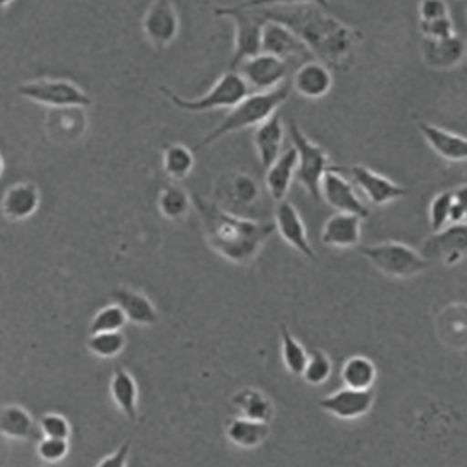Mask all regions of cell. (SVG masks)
<instances>
[{
	"mask_svg": "<svg viewBox=\"0 0 467 467\" xmlns=\"http://www.w3.org/2000/svg\"><path fill=\"white\" fill-rule=\"evenodd\" d=\"M128 323V317L124 310L113 301L109 305H104L99 308L91 321H89V334L93 332H109V330H122V327Z\"/></svg>",
	"mask_w": 467,
	"mask_h": 467,
	"instance_id": "d590c367",
	"label": "cell"
},
{
	"mask_svg": "<svg viewBox=\"0 0 467 467\" xmlns=\"http://www.w3.org/2000/svg\"><path fill=\"white\" fill-rule=\"evenodd\" d=\"M347 171L361 195L374 206H385L407 195V190L401 184L370 170L368 166L354 164Z\"/></svg>",
	"mask_w": 467,
	"mask_h": 467,
	"instance_id": "4fadbf2b",
	"label": "cell"
},
{
	"mask_svg": "<svg viewBox=\"0 0 467 467\" xmlns=\"http://www.w3.org/2000/svg\"><path fill=\"white\" fill-rule=\"evenodd\" d=\"M420 20H434L441 16H449L447 4L443 0H421L418 5Z\"/></svg>",
	"mask_w": 467,
	"mask_h": 467,
	"instance_id": "ee69618b",
	"label": "cell"
},
{
	"mask_svg": "<svg viewBox=\"0 0 467 467\" xmlns=\"http://www.w3.org/2000/svg\"><path fill=\"white\" fill-rule=\"evenodd\" d=\"M261 193V188L257 181L244 171H234L228 175H223L215 188V202L221 206L237 212L239 208L252 206L257 202Z\"/></svg>",
	"mask_w": 467,
	"mask_h": 467,
	"instance_id": "2e32d148",
	"label": "cell"
},
{
	"mask_svg": "<svg viewBox=\"0 0 467 467\" xmlns=\"http://www.w3.org/2000/svg\"><path fill=\"white\" fill-rule=\"evenodd\" d=\"M38 427H40L42 436H53V438H66V440H69L71 432H73L69 420L64 414L55 412V410L44 412L38 418Z\"/></svg>",
	"mask_w": 467,
	"mask_h": 467,
	"instance_id": "ab89813d",
	"label": "cell"
},
{
	"mask_svg": "<svg viewBox=\"0 0 467 467\" xmlns=\"http://www.w3.org/2000/svg\"><path fill=\"white\" fill-rule=\"evenodd\" d=\"M321 199L336 212L358 213L361 217L368 215V208L359 195L356 184L350 177L343 173L341 168L330 166L321 179Z\"/></svg>",
	"mask_w": 467,
	"mask_h": 467,
	"instance_id": "9c48e42d",
	"label": "cell"
},
{
	"mask_svg": "<svg viewBox=\"0 0 467 467\" xmlns=\"http://www.w3.org/2000/svg\"><path fill=\"white\" fill-rule=\"evenodd\" d=\"M286 131H288L292 146L297 151L296 181L305 188V192L314 201H319L321 199V179L327 173V170L332 166L330 155L321 144H317L310 137H306V133L294 120H290L286 124Z\"/></svg>",
	"mask_w": 467,
	"mask_h": 467,
	"instance_id": "52a82bcc",
	"label": "cell"
},
{
	"mask_svg": "<svg viewBox=\"0 0 467 467\" xmlns=\"http://www.w3.org/2000/svg\"><path fill=\"white\" fill-rule=\"evenodd\" d=\"M421 254L429 261L454 265L467 254V223H452L425 239Z\"/></svg>",
	"mask_w": 467,
	"mask_h": 467,
	"instance_id": "8fae6325",
	"label": "cell"
},
{
	"mask_svg": "<svg viewBox=\"0 0 467 467\" xmlns=\"http://www.w3.org/2000/svg\"><path fill=\"white\" fill-rule=\"evenodd\" d=\"M179 11L171 0H153L142 16V33L157 47H168L179 35Z\"/></svg>",
	"mask_w": 467,
	"mask_h": 467,
	"instance_id": "30bf717a",
	"label": "cell"
},
{
	"mask_svg": "<svg viewBox=\"0 0 467 467\" xmlns=\"http://www.w3.org/2000/svg\"><path fill=\"white\" fill-rule=\"evenodd\" d=\"M15 0H0V5H2V9H5L9 4H13Z\"/></svg>",
	"mask_w": 467,
	"mask_h": 467,
	"instance_id": "bcb514c9",
	"label": "cell"
},
{
	"mask_svg": "<svg viewBox=\"0 0 467 467\" xmlns=\"http://www.w3.org/2000/svg\"><path fill=\"white\" fill-rule=\"evenodd\" d=\"M88 120L84 115V108L69 106V108H51L46 119V131L55 142H75L86 131Z\"/></svg>",
	"mask_w": 467,
	"mask_h": 467,
	"instance_id": "44dd1931",
	"label": "cell"
},
{
	"mask_svg": "<svg viewBox=\"0 0 467 467\" xmlns=\"http://www.w3.org/2000/svg\"><path fill=\"white\" fill-rule=\"evenodd\" d=\"M290 91H292V80L283 82L281 86L268 89V91H252L239 104H235L224 115V119L212 131L206 133V137H202L199 140L197 150L206 148L212 142H215L230 133L259 126L268 117H272L279 109V106H283L286 102Z\"/></svg>",
	"mask_w": 467,
	"mask_h": 467,
	"instance_id": "3957f363",
	"label": "cell"
},
{
	"mask_svg": "<svg viewBox=\"0 0 467 467\" xmlns=\"http://www.w3.org/2000/svg\"><path fill=\"white\" fill-rule=\"evenodd\" d=\"M420 29L425 38H447L452 36V20L449 16L434 18V20H420Z\"/></svg>",
	"mask_w": 467,
	"mask_h": 467,
	"instance_id": "60d3db41",
	"label": "cell"
},
{
	"mask_svg": "<svg viewBox=\"0 0 467 467\" xmlns=\"http://www.w3.org/2000/svg\"><path fill=\"white\" fill-rule=\"evenodd\" d=\"M266 20H275L290 27L310 49L312 57L325 62L332 71L350 69L361 42V33L339 18L330 9L317 4L257 7Z\"/></svg>",
	"mask_w": 467,
	"mask_h": 467,
	"instance_id": "6da1fadb",
	"label": "cell"
},
{
	"mask_svg": "<svg viewBox=\"0 0 467 467\" xmlns=\"http://www.w3.org/2000/svg\"><path fill=\"white\" fill-rule=\"evenodd\" d=\"M274 223H275V232L281 235V239L294 248L297 254H301L303 257L314 261L316 259V252L310 244L308 234H306V226L297 212V208L288 202V201H279L274 212Z\"/></svg>",
	"mask_w": 467,
	"mask_h": 467,
	"instance_id": "9a60e30c",
	"label": "cell"
},
{
	"mask_svg": "<svg viewBox=\"0 0 467 467\" xmlns=\"http://www.w3.org/2000/svg\"><path fill=\"white\" fill-rule=\"evenodd\" d=\"M215 16H223L234 22V53L228 62V69L237 67L263 51V27L266 18L257 7H243L239 4L228 7H215Z\"/></svg>",
	"mask_w": 467,
	"mask_h": 467,
	"instance_id": "5b68a950",
	"label": "cell"
},
{
	"mask_svg": "<svg viewBox=\"0 0 467 467\" xmlns=\"http://www.w3.org/2000/svg\"><path fill=\"white\" fill-rule=\"evenodd\" d=\"M263 53H270L285 60L292 57H312L306 44L290 27L275 20H266L263 27Z\"/></svg>",
	"mask_w": 467,
	"mask_h": 467,
	"instance_id": "ffe728a7",
	"label": "cell"
},
{
	"mask_svg": "<svg viewBox=\"0 0 467 467\" xmlns=\"http://www.w3.org/2000/svg\"><path fill=\"white\" fill-rule=\"evenodd\" d=\"M108 390H109L113 405L120 410V414H124V418L128 421L137 423V420H139V385L135 381V376L124 367L113 368Z\"/></svg>",
	"mask_w": 467,
	"mask_h": 467,
	"instance_id": "cb8c5ba5",
	"label": "cell"
},
{
	"mask_svg": "<svg viewBox=\"0 0 467 467\" xmlns=\"http://www.w3.org/2000/svg\"><path fill=\"white\" fill-rule=\"evenodd\" d=\"M161 162H162V171L170 179L182 181L192 173L193 164H195V157H193V151L186 144L171 142V144L164 146Z\"/></svg>",
	"mask_w": 467,
	"mask_h": 467,
	"instance_id": "d6a6232c",
	"label": "cell"
},
{
	"mask_svg": "<svg viewBox=\"0 0 467 467\" xmlns=\"http://www.w3.org/2000/svg\"><path fill=\"white\" fill-rule=\"evenodd\" d=\"M0 432L7 440H20V441L42 438L38 421H35L31 412L18 403H7L2 407Z\"/></svg>",
	"mask_w": 467,
	"mask_h": 467,
	"instance_id": "4316f807",
	"label": "cell"
},
{
	"mask_svg": "<svg viewBox=\"0 0 467 467\" xmlns=\"http://www.w3.org/2000/svg\"><path fill=\"white\" fill-rule=\"evenodd\" d=\"M285 131H286L285 122L277 111L272 117H268L265 122L254 128V137H252L254 148L265 170L283 153L281 148H283Z\"/></svg>",
	"mask_w": 467,
	"mask_h": 467,
	"instance_id": "603a6c76",
	"label": "cell"
},
{
	"mask_svg": "<svg viewBox=\"0 0 467 467\" xmlns=\"http://www.w3.org/2000/svg\"><path fill=\"white\" fill-rule=\"evenodd\" d=\"M297 171V151L294 146L286 148L268 168L265 175V186L270 197L279 202L285 201Z\"/></svg>",
	"mask_w": 467,
	"mask_h": 467,
	"instance_id": "484cf974",
	"label": "cell"
},
{
	"mask_svg": "<svg viewBox=\"0 0 467 467\" xmlns=\"http://www.w3.org/2000/svg\"><path fill=\"white\" fill-rule=\"evenodd\" d=\"M88 350L100 358V359H111L119 356L126 347V336L122 330H109V332H93L86 339Z\"/></svg>",
	"mask_w": 467,
	"mask_h": 467,
	"instance_id": "e575fe53",
	"label": "cell"
},
{
	"mask_svg": "<svg viewBox=\"0 0 467 467\" xmlns=\"http://www.w3.org/2000/svg\"><path fill=\"white\" fill-rule=\"evenodd\" d=\"M40 206V190L33 181L11 184L2 197V215L11 223H22L36 213Z\"/></svg>",
	"mask_w": 467,
	"mask_h": 467,
	"instance_id": "d6986e66",
	"label": "cell"
},
{
	"mask_svg": "<svg viewBox=\"0 0 467 467\" xmlns=\"http://www.w3.org/2000/svg\"><path fill=\"white\" fill-rule=\"evenodd\" d=\"M15 91L18 97L47 108H88L93 102L91 97L69 78L38 77L33 80L20 82Z\"/></svg>",
	"mask_w": 467,
	"mask_h": 467,
	"instance_id": "ba28073f",
	"label": "cell"
},
{
	"mask_svg": "<svg viewBox=\"0 0 467 467\" xmlns=\"http://www.w3.org/2000/svg\"><path fill=\"white\" fill-rule=\"evenodd\" d=\"M359 254L385 277L409 279L429 268V259L400 241H381L359 248Z\"/></svg>",
	"mask_w": 467,
	"mask_h": 467,
	"instance_id": "8992f818",
	"label": "cell"
},
{
	"mask_svg": "<svg viewBox=\"0 0 467 467\" xmlns=\"http://www.w3.org/2000/svg\"><path fill=\"white\" fill-rule=\"evenodd\" d=\"M192 206H193L192 195H188L181 186L168 184L159 192V197H157L159 213L170 223L184 221Z\"/></svg>",
	"mask_w": 467,
	"mask_h": 467,
	"instance_id": "1f68e13d",
	"label": "cell"
},
{
	"mask_svg": "<svg viewBox=\"0 0 467 467\" xmlns=\"http://www.w3.org/2000/svg\"><path fill=\"white\" fill-rule=\"evenodd\" d=\"M237 71L248 82L252 91H268L281 86L288 75V60L270 53H259L244 60Z\"/></svg>",
	"mask_w": 467,
	"mask_h": 467,
	"instance_id": "7c38bea8",
	"label": "cell"
},
{
	"mask_svg": "<svg viewBox=\"0 0 467 467\" xmlns=\"http://www.w3.org/2000/svg\"><path fill=\"white\" fill-rule=\"evenodd\" d=\"M418 130L425 142L436 151L441 159L451 162H465L467 161V137L434 126L431 122H418Z\"/></svg>",
	"mask_w": 467,
	"mask_h": 467,
	"instance_id": "d4e9b609",
	"label": "cell"
},
{
	"mask_svg": "<svg viewBox=\"0 0 467 467\" xmlns=\"http://www.w3.org/2000/svg\"><path fill=\"white\" fill-rule=\"evenodd\" d=\"M363 219L365 217L358 213H348V212L332 213L321 228V235H319L321 243L328 248H337V250L356 248L361 241Z\"/></svg>",
	"mask_w": 467,
	"mask_h": 467,
	"instance_id": "e0dca14e",
	"label": "cell"
},
{
	"mask_svg": "<svg viewBox=\"0 0 467 467\" xmlns=\"http://www.w3.org/2000/svg\"><path fill=\"white\" fill-rule=\"evenodd\" d=\"M423 58L432 67H452L456 66L465 55V42L463 38L452 35L447 38H425L421 44Z\"/></svg>",
	"mask_w": 467,
	"mask_h": 467,
	"instance_id": "f546056e",
	"label": "cell"
},
{
	"mask_svg": "<svg viewBox=\"0 0 467 467\" xmlns=\"http://www.w3.org/2000/svg\"><path fill=\"white\" fill-rule=\"evenodd\" d=\"M130 451H131V441H124L113 452L100 458L97 465H126L130 458Z\"/></svg>",
	"mask_w": 467,
	"mask_h": 467,
	"instance_id": "f6af8a7d",
	"label": "cell"
},
{
	"mask_svg": "<svg viewBox=\"0 0 467 467\" xmlns=\"http://www.w3.org/2000/svg\"><path fill=\"white\" fill-rule=\"evenodd\" d=\"M374 390L372 389H352L341 387L327 396H323L317 405L337 420H358L370 412L374 405Z\"/></svg>",
	"mask_w": 467,
	"mask_h": 467,
	"instance_id": "5bb4252c",
	"label": "cell"
},
{
	"mask_svg": "<svg viewBox=\"0 0 467 467\" xmlns=\"http://www.w3.org/2000/svg\"><path fill=\"white\" fill-rule=\"evenodd\" d=\"M232 405L239 416L270 423L275 416V405L272 398L257 387H243L234 392Z\"/></svg>",
	"mask_w": 467,
	"mask_h": 467,
	"instance_id": "f1b7e54d",
	"label": "cell"
},
{
	"mask_svg": "<svg viewBox=\"0 0 467 467\" xmlns=\"http://www.w3.org/2000/svg\"><path fill=\"white\" fill-rule=\"evenodd\" d=\"M69 452V440L66 438H53V436H42L36 440V456L44 463H57L62 462Z\"/></svg>",
	"mask_w": 467,
	"mask_h": 467,
	"instance_id": "f35d334b",
	"label": "cell"
},
{
	"mask_svg": "<svg viewBox=\"0 0 467 467\" xmlns=\"http://www.w3.org/2000/svg\"><path fill=\"white\" fill-rule=\"evenodd\" d=\"M159 91L175 108L190 113H202L212 109H232L235 104H239L244 97L252 93V88L239 71L228 69L223 77H219V80L213 82V86L204 95L195 99H186L166 86H159Z\"/></svg>",
	"mask_w": 467,
	"mask_h": 467,
	"instance_id": "277c9868",
	"label": "cell"
},
{
	"mask_svg": "<svg viewBox=\"0 0 467 467\" xmlns=\"http://www.w3.org/2000/svg\"><path fill=\"white\" fill-rule=\"evenodd\" d=\"M452 215V190H443L429 202V224L432 232H440L451 224Z\"/></svg>",
	"mask_w": 467,
	"mask_h": 467,
	"instance_id": "74e56055",
	"label": "cell"
},
{
	"mask_svg": "<svg viewBox=\"0 0 467 467\" xmlns=\"http://www.w3.org/2000/svg\"><path fill=\"white\" fill-rule=\"evenodd\" d=\"M452 223H467V184L458 186L452 190Z\"/></svg>",
	"mask_w": 467,
	"mask_h": 467,
	"instance_id": "b9f144b4",
	"label": "cell"
},
{
	"mask_svg": "<svg viewBox=\"0 0 467 467\" xmlns=\"http://www.w3.org/2000/svg\"><path fill=\"white\" fill-rule=\"evenodd\" d=\"M339 378L345 387L372 389L378 378V368L370 358L363 354H354L343 361L339 368Z\"/></svg>",
	"mask_w": 467,
	"mask_h": 467,
	"instance_id": "4dcf8cb0",
	"label": "cell"
},
{
	"mask_svg": "<svg viewBox=\"0 0 467 467\" xmlns=\"http://www.w3.org/2000/svg\"><path fill=\"white\" fill-rule=\"evenodd\" d=\"M334 84L332 69L321 60L303 62L292 77V89L308 100L325 97Z\"/></svg>",
	"mask_w": 467,
	"mask_h": 467,
	"instance_id": "ac0fdd59",
	"label": "cell"
},
{
	"mask_svg": "<svg viewBox=\"0 0 467 467\" xmlns=\"http://www.w3.org/2000/svg\"><path fill=\"white\" fill-rule=\"evenodd\" d=\"M332 376V359L325 350H312L308 354V361L305 365V370L301 374V378L305 379V383L317 387L323 385L328 378Z\"/></svg>",
	"mask_w": 467,
	"mask_h": 467,
	"instance_id": "8d00e7d4",
	"label": "cell"
},
{
	"mask_svg": "<svg viewBox=\"0 0 467 467\" xmlns=\"http://www.w3.org/2000/svg\"><path fill=\"white\" fill-rule=\"evenodd\" d=\"M299 4H317L330 9L328 0H243V7H274V5H299Z\"/></svg>",
	"mask_w": 467,
	"mask_h": 467,
	"instance_id": "7bdbcfd3",
	"label": "cell"
},
{
	"mask_svg": "<svg viewBox=\"0 0 467 467\" xmlns=\"http://www.w3.org/2000/svg\"><path fill=\"white\" fill-rule=\"evenodd\" d=\"M192 201L199 213L206 244L232 265L244 266L254 263L275 232L274 221H257L237 215L199 193H192Z\"/></svg>",
	"mask_w": 467,
	"mask_h": 467,
	"instance_id": "7a4b0ae2",
	"label": "cell"
},
{
	"mask_svg": "<svg viewBox=\"0 0 467 467\" xmlns=\"http://www.w3.org/2000/svg\"><path fill=\"white\" fill-rule=\"evenodd\" d=\"M279 339H281V361L285 368L292 376H301L310 352H306V348L301 345V341L296 339V336L288 330L285 323L279 325Z\"/></svg>",
	"mask_w": 467,
	"mask_h": 467,
	"instance_id": "836d02e7",
	"label": "cell"
},
{
	"mask_svg": "<svg viewBox=\"0 0 467 467\" xmlns=\"http://www.w3.org/2000/svg\"><path fill=\"white\" fill-rule=\"evenodd\" d=\"M270 434V423L244 418V416H234L224 425V436L226 440L237 447V449H257L266 441Z\"/></svg>",
	"mask_w": 467,
	"mask_h": 467,
	"instance_id": "83f0119b",
	"label": "cell"
},
{
	"mask_svg": "<svg viewBox=\"0 0 467 467\" xmlns=\"http://www.w3.org/2000/svg\"><path fill=\"white\" fill-rule=\"evenodd\" d=\"M111 299L124 310L128 321H131L133 325L139 327H151L159 321V310L153 305V301L126 285H119L111 290Z\"/></svg>",
	"mask_w": 467,
	"mask_h": 467,
	"instance_id": "7402d4cb",
	"label": "cell"
}]
</instances>
